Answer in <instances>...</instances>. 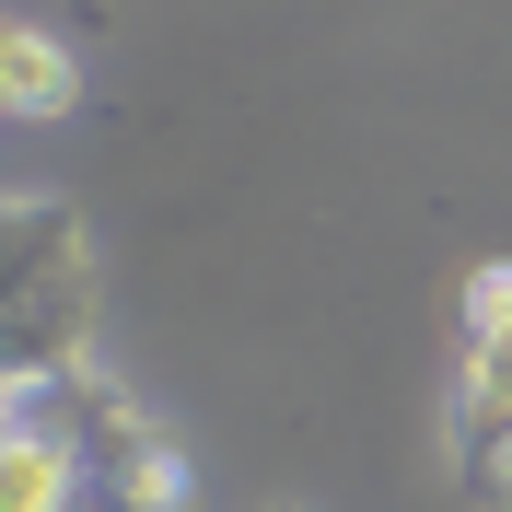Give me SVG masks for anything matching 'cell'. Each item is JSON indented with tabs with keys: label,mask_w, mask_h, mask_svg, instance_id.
Segmentation results:
<instances>
[{
	"label": "cell",
	"mask_w": 512,
	"mask_h": 512,
	"mask_svg": "<svg viewBox=\"0 0 512 512\" xmlns=\"http://www.w3.org/2000/svg\"><path fill=\"white\" fill-rule=\"evenodd\" d=\"M0 350H12V384L94 361V233L70 198L24 187L0 210Z\"/></svg>",
	"instance_id": "1"
},
{
	"label": "cell",
	"mask_w": 512,
	"mask_h": 512,
	"mask_svg": "<svg viewBox=\"0 0 512 512\" xmlns=\"http://www.w3.org/2000/svg\"><path fill=\"white\" fill-rule=\"evenodd\" d=\"M12 431H59L70 454H82V478H128V466H152V454H175V431H163L140 396H128L105 361H70V373H24L12 384Z\"/></svg>",
	"instance_id": "2"
},
{
	"label": "cell",
	"mask_w": 512,
	"mask_h": 512,
	"mask_svg": "<svg viewBox=\"0 0 512 512\" xmlns=\"http://www.w3.org/2000/svg\"><path fill=\"white\" fill-rule=\"evenodd\" d=\"M454 478H478L489 454H512V268L466 280V373H454Z\"/></svg>",
	"instance_id": "3"
},
{
	"label": "cell",
	"mask_w": 512,
	"mask_h": 512,
	"mask_svg": "<svg viewBox=\"0 0 512 512\" xmlns=\"http://www.w3.org/2000/svg\"><path fill=\"white\" fill-rule=\"evenodd\" d=\"M0 105H12L24 128H47V117L82 105V70H70V47L47 24H12V35H0Z\"/></svg>",
	"instance_id": "4"
},
{
	"label": "cell",
	"mask_w": 512,
	"mask_h": 512,
	"mask_svg": "<svg viewBox=\"0 0 512 512\" xmlns=\"http://www.w3.org/2000/svg\"><path fill=\"white\" fill-rule=\"evenodd\" d=\"M0 512H82V454L59 431H0Z\"/></svg>",
	"instance_id": "5"
}]
</instances>
